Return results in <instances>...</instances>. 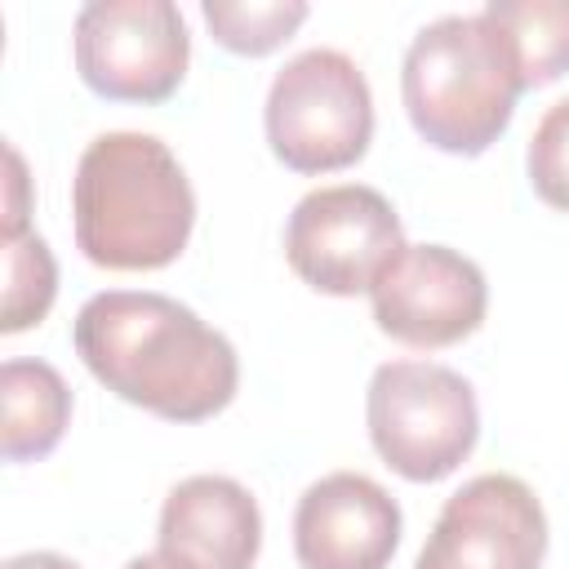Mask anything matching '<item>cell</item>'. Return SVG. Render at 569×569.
<instances>
[{
  "instance_id": "obj_11",
  "label": "cell",
  "mask_w": 569,
  "mask_h": 569,
  "mask_svg": "<svg viewBox=\"0 0 569 569\" xmlns=\"http://www.w3.org/2000/svg\"><path fill=\"white\" fill-rule=\"evenodd\" d=\"M156 551L187 569H253L262 547V511L231 476H187L160 507Z\"/></svg>"
},
{
  "instance_id": "obj_10",
  "label": "cell",
  "mask_w": 569,
  "mask_h": 569,
  "mask_svg": "<svg viewBox=\"0 0 569 569\" xmlns=\"http://www.w3.org/2000/svg\"><path fill=\"white\" fill-rule=\"evenodd\" d=\"M396 547L400 507L378 480L329 471L298 498L293 551L302 569H387Z\"/></svg>"
},
{
  "instance_id": "obj_14",
  "label": "cell",
  "mask_w": 569,
  "mask_h": 569,
  "mask_svg": "<svg viewBox=\"0 0 569 569\" xmlns=\"http://www.w3.org/2000/svg\"><path fill=\"white\" fill-rule=\"evenodd\" d=\"M213 40L231 53L244 58H262L271 49H280L307 18L302 0H204L200 4Z\"/></svg>"
},
{
  "instance_id": "obj_1",
  "label": "cell",
  "mask_w": 569,
  "mask_h": 569,
  "mask_svg": "<svg viewBox=\"0 0 569 569\" xmlns=\"http://www.w3.org/2000/svg\"><path fill=\"white\" fill-rule=\"evenodd\" d=\"M71 342L107 391L169 422H204L240 387V360L227 333L169 293H93L76 311Z\"/></svg>"
},
{
  "instance_id": "obj_19",
  "label": "cell",
  "mask_w": 569,
  "mask_h": 569,
  "mask_svg": "<svg viewBox=\"0 0 569 569\" xmlns=\"http://www.w3.org/2000/svg\"><path fill=\"white\" fill-rule=\"evenodd\" d=\"M124 569H187V565H178V560H169L164 551H151V556H133Z\"/></svg>"
},
{
  "instance_id": "obj_15",
  "label": "cell",
  "mask_w": 569,
  "mask_h": 569,
  "mask_svg": "<svg viewBox=\"0 0 569 569\" xmlns=\"http://www.w3.org/2000/svg\"><path fill=\"white\" fill-rule=\"evenodd\" d=\"M58 293V262L49 253V244L36 231L22 236H4V311H0V329L4 333H22L31 325H40L53 307Z\"/></svg>"
},
{
  "instance_id": "obj_3",
  "label": "cell",
  "mask_w": 569,
  "mask_h": 569,
  "mask_svg": "<svg viewBox=\"0 0 569 569\" xmlns=\"http://www.w3.org/2000/svg\"><path fill=\"white\" fill-rule=\"evenodd\" d=\"M525 93L511 36L480 13H445L427 22L400 67V98L422 142L449 156L489 151Z\"/></svg>"
},
{
  "instance_id": "obj_7",
  "label": "cell",
  "mask_w": 569,
  "mask_h": 569,
  "mask_svg": "<svg viewBox=\"0 0 569 569\" xmlns=\"http://www.w3.org/2000/svg\"><path fill=\"white\" fill-rule=\"evenodd\" d=\"M191 62V36L169 0H89L76 13V71L107 102H164Z\"/></svg>"
},
{
  "instance_id": "obj_9",
  "label": "cell",
  "mask_w": 569,
  "mask_h": 569,
  "mask_svg": "<svg viewBox=\"0 0 569 569\" xmlns=\"http://www.w3.org/2000/svg\"><path fill=\"white\" fill-rule=\"evenodd\" d=\"M369 298L378 329L422 351L471 338L489 311L485 271L449 244H405Z\"/></svg>"
},
{
  "instance_id": "obj_6",
  "label": "cell",
  "mask_w": 569,
  "mask_h": 569,
  "mask_svg": "<svg viewBox=\"0 0 569 569\" xmlns=\"http://www.w3.org/2000/svg\"><path fill=\"white\" fill-rule=\"evenodd\" d=\"M405 249V227L391 200L360 182L307 191L284 222V258L298 280L320 293H369Z\"/></svg>"
},
{
  "instance_id": "obj_2",
  "label": "cell",
  "mask_w": 569,
  "mask_h": 569,
  "mask_svg": "<svg viewBox=\"0 0 569 569\" xmlns=\"http://www.w3.org/2000/svg\"><path fill=\"white\" fill-rule=\"evenodd\" d=\"M76 244L107 271L169 267L196 227V191L156 133H98L71 178Z\"/></svg>"
},
{
  "instance_id": "obj_17",
  "label": "cell",
  "mask_w": 569,
  "mask_h": 569,
  "mask_svg": "<svg viewBox=\"0 0 569 569\" xmlns=\"http://www.w3.org/2000/svg\"><path fill=\"white\" fill-rule=\"evenodd\" d=\"M4 236H22L27 231V164L18 156V147H4Z\"/></svg>"
},
{
  "instance_id": "obj_13",
  "label": "cell",
  "mask_w": 569,
  "mask_h": 569,
  "mask_svg": "<svg viewBox=\"0 0 569 569\" xmlns=\"http://www.w3.org/2000/svg\"><path fill=\"white\" fill-rule=\"evenodd\" d=\"M485 13L511 36L525 89L569 71V0H489Z\"/></svg>"
},
{
  "instance_id": "obj_16",
  "label": "cell",
  "mask_w": 569,
  "mask_h": 569,
  "mask_svg": "<svg viewBox=\"0 0 569 569\" xmlns=\"http://www.w3.org/2000/svg\"><path fill=\"white\" fill-rule=\"evenodd\" d=\"M525 164H529L533 191L551 209L569 213V98H560L556 107L542 111V120H538V129L529 138Z\"/></svg>"
},
{
  "instance_id": "obj_12",
  "label": "cell",
  "mask_w": 569,
  "mask_h": 569,
  "mask_svg": "<svg viewBox=\"0 0 569 569\" xmlns=\"http://www.w3.org/2000/svg\"><path fill=\"white\" fill-rule=\"evenodd\" d=\"M0 413H4V458L36 462L58 449L71 422V387L44 360H4L0 365Z\"/></svg>"
},
{
  "instance_id": "obj_8",
  "label": "cell",
  "mask_w": 569,
  "mask_h": 569,
  "mask_svg": "<svg viewBox=\"0 0 569 569\" xmlns=\"http://www.w3.org/2000/svg\"><path fill=\"white\" fill-rule=\"evenodd\" d=\"M547 516L538 493L507 471H485L453 489L413 569H542Z\"/></svg>"
},
{
  "instance_id": "obj_4",
  "label": "cell",
  "mask_w": 569,
  "mask_h": 569,
  "mask_svg": "<svg viewBox=\"0 0 569 569\" xmlns=\"http://www.w3.org/2000/svg\"><path fill=\"white\" fill-rule=\"evenodd\" d=\"M365 418L378 458L413 485H431L458 471L480 436L471 382L458 369L431 360L378 365L369 378Z\"/></svg>"
},
{
  "instance_id": "obj_5",
  "label": "cell",
  "mask_w": 569,
  "mask_h": 569,
  "mask_svg": "<svg viewBox=\"0 0 569 569\" xmlns=\"http://www.w3.org/2000/svg\"><path fill=\"white\" fill-rule=\"evenodd\" d=\"M267 142L293 173H333L356 164L373 138V93L342 49L289 58L267 89Z\"/></svg>"
},
{
  "instance_id": "obj_18",
  "label": "cell",
  "mask_w": 569,
  "mask_h": 569,
  "mask_svg": "<svg viewBox=\"0 0 569 569\" xmlns=\"http://www.w3.org/2000/svg\"><path fill=\"white\" fill-rule=\"evenodd\" d=\"M4 569H80V565L58 551H22V556H9Z\"/></svg>"
}]
</instances>
